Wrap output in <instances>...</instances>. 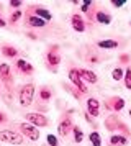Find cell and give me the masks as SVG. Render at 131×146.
Masks as SVG:
<instances>
[{
    "label": "cell",
    "mask_w": 131,
    "mask_h": 146,
    "mask_svg": "<svg viewBox=\"0 0 131 146\" xmlns=\"http://www.w3.org/2000/svg\"><path fill=\"white\" fill-rule=\"evenodd\" d=\"M46 61H48L49 67L56 72L58 71V66L61 64V56L58 54V51H48L46 53Z\"/></svg>",
    "instance_id": "4fadbf2b"
},
{
    "label": "cell",
    "mask_w": 131,
    "mask_h": 146,
    "mask_svg": "<svg viewBox=\"0 0 131 146\" xmlns=\"http://www.w3.org/2000/svg\"><path fill=\"white\" fill-rule=\"evenodd\" d=\"M123 80H124V87H126L128 90H131V67H126V69H124Z\"/></svg>",
    "instance_id": "7402d4cb"
},
{
    "label": "cell",
    "mask_w": 131,
    "mask_h": 146,
    "mask_svg": "<svg viewBox=\"0 0 131 146\" xmlns=\"http://www.w3.org/2000/svg\"><path fill=\"white\" fill-rule=\"evenodd\" d=\"M69 80H71L72 86L75 87L82 95H85V94L89 92L87 84H84V80L80 79V76H79V69L77 67H71V69H69Z\"/></svg>",
    "instance_id": "5b68a950"
},
{
    "label": "cell",
    "mask_w": 131,
    "mask_h": 146,
    "mask_svg": "<svg viewBox=\"0 0 131 146\" xmlns=\"http://www.w3.org/2000/svg\"><path fill=\"white\" fill-rule=\"evenodd\" d=\"M120 62H121V64H128V62H130L131 61V58H130V54H121V56H120Z\"/></svg>",
    "instance_id": "f1b7e54d"
},
{
    "label": "cell",
    "mask_w": 131,
    "mask_h": 146,
    "mask_svg": "<svg viewBox=\"0 0 131 146\" xmlns=\"http://www.w3.org/2000/svg\"><path fill=\"white\" fill-rule=\"evenodd\" d=\"M0 141H3V143H10V145H23V136L20 135L18 131H15V130H2L0 131Z\"/></svg>",
    "instance_id": "3957f363"
},
{
    "label": "cell",
    "mask_w": 131,
    "mask_h": 146,
    "mask_svg": "<svg viewBox=\"0 0 131 146\" xmlns=\"http://www.w3.org/2000/svg\"><path fill=\"white\" fill-rule=\"evenodd\" d=\"M128 145V138L123 135H111L108 146H126Z\"/></svg>",
    "instance_id": "2e32d148"
},
{
    "label": "cell",
    "mask_w": 131,
    "mask_h": 146,
    "mask_svg": "<svg viewBox=\"0 0 131 146\" xmlns=\"http://www.w3.org/2000/svg\"><path fill=\"white\" fill-rule=\"evenodd\" d=\"M21 5H23V2H21V0H12V2H10V7H12V8H20Z\"/></svg>",
    "instance_id": "f546056e"
},
{
    "label": "cell",
    "mask_w": 131,
    "mask_h": 146,
    "mask_svg": "<svg viewBox=\"0 0 131 146\" xmlns=\"http://www.w3.org/2000/svg\"><path fill=\"white\" fill-rule=\"evenodd\" d=\"M46 141H48V146H59V141H58V138L54 136V135H48L46 136Z\"/></svg>",
    "instance_id": "4316f807"
},
{
    "label": "cell",
    "mask_w": 131,
    "mask_h": 146,
    "mask_svg": "<svg viewBox=\"0 0 131 146\" xmlns=\"http://www.w3.org/2000/svg\"><path fill=\"white\" fill-rule=\"evenodd\" d=\"M25 118L28 123H31L33 126L36 128H43V126H48L49 125V120L46 118V115L43 113H36V112H30L25 115Z\"/></svg>",
    "instance_id": "8992f818"
},
{
    "label": "cell",
    "mask_w": 131,
    "mask_h": 146,
    "mask_svg": "<svg viewBox=\"0 0 131 146\" xmlns=\"http://www.w3.org/2000/svg\"><path fill=\"white\" fill-rule=\"evenodd\" d=\"M5 27H7V21L3 20L2 17H0V28H5Z\"/></svg>",
    "instance_id": "d590c367"
},
{
    "label": "cell",
    "mask_w": 131,
    "mask_h": 146,
    "mask_svg": "<svg viewBox=\"0 0 131 146\" xmlns=\"http://www.w3.org/2000/svg\"><path fill=\"white\" fill-rule=\"evenodd\" d=\"M51 97H52V92L49 90V89H41V90H39V99L43 100V102L51 100Z\"/></svg>",
    "instance_id": "d4e9b609"
},
{
    "label": "cell",
    "mask_w": 131,
    "mask_h": 146,
    "mask_svg": "<svg viewBox=\"0 0 131 146\" xmlns=\"http://www.w3.org/2000/svg\"><path fill=\"white\" fill-rule=\"evenodd\" d=\"M98 48H102V49H115V48H118V41L115 40H102L97 43Z\"/></svg>",
    "instance_id": "d6986e66"
},
{
    "label": "cell",
    "mask_w": 131,
    "mask_h": 146,
    "mask_svg": "<svg viewBox=\"0 0 131 146\" xmlns=\"http://www.w3.org/2000/svg\"><path fill=\"white\" fill-rule=\"evenodd\" d=\"M25 23L28 25V27H31V28H44L46 27V21L44 20L38 18L36 15L30 13V12L25 15Z\"/></svg>",
    "instance_id": "30bf717a"
},
{
    "label": "cell",
    "mask_w": 131,
    "mask_h": 146,
    "mask_svg": "<svg viewBox=\"0 0 131 146\" xmlns=\"http://www.w3.org/2000/svg\"><path fill=\"white\" fill-rule=\"evenodd\" d=\"M2 95H3V92H2V84H0V97H2Z\"/></svg>",
    "instance_id": "8d00e7d4"
},
{
    "label": "cell",
    "mask_w": 131,
    "mask_h": 146,
    "mask_svg": "<svg viewBox=\"0 0 131 146\" xmlns=\"http://www.w3.org/2000/svg\"><path fill=\"white\" fill-rule=\"evenodd\" d=\"M130 25H131V21H130Z\"/></svg>",
    "instance_id": "74e56055"
},
{
    "label": "cell",
    "mask_w": 131,
    "mask_h": 146,
    "mask_svg": "<svg viewBox=\"0 0 131 146\" xmlns=\"http://www.w3.org/2000/svg\"><path fill=\"white\" fill-rule=\"evenodd\" d=\"M79 76H80V79L84 80V84H97V74L90 71V69H79Z\"/></svg>",
    "instance_id": "8fae6325"
},
{
    "label": "cell",
    "mask_w": 131,
    "mask_h": 146,
    "mask_svg": "<svg viewBox=\"0 0 131 146\" xmlns=\"http://www.w3.org/2000/svg\"><path fill=\"white\" fill-rule=\"evenodd\" d=\"M105 108L108 110V112H120V110H123L124 108V99L121 97H110V99H107V102L103 104Z\"/></svg>",
    "instance_id": "ba28073f"
},
{
    "label": "cell",
    "mask_w": 131,
    "mask_h": 146,
    "mask_svg": "<svg viewBox=\"0 0 131 146\" xmlns=\"http://www.w3.org/2000/svg\"><path fill=\"white\" fill-rule=\"evenodd\" d=\"M72 133H74V141H75V143H82V141H84V131H82V128L79 125H74Z\"/></svg>",
    "instance_id": "ffe728a7"
},
{
    "label": "cell",
    "mask_w": 131,
    "mask_h": 146,
    "mask_svg": "<svg viewBox=\"0 0 131 146\" xmlns=\"http://www.w3.org/2000/svg\"><path fill=\"white\" fill-rule=\"evenodd\" d=\"M89 139H90L92 146H102V136H100L98 131H92L89 135Z\"/></svg>",
    "instance_id": "44dd1931"
},
{
    "label": "cell",
    "mask_w": 131,
    "mask_h": 146,
    "mask_svg": "<svg viewBox=\"0 0 131 146\" xmlns=\"http://www.w3.org/2000/svg\"><path fill=\"white\" fill-rule=\"evenodd\" d=\"M64 89H66V90H67L69 94H71L74 99H77V100H79L80 97H82V94L79 92V90H77V89H75L74 86H66V84H64Z\"/></svg>",
    "instance_id": "cb8c5ba5"
},
{
    "label": "cell",
    "mask_w": 131,
    "mask_h": 146,
    "mask_svg": "<svg viewBox=\"0 0 131 146\" xmlns=\"http://www.w3.org/2000/svg\"><path fill=\"white\" fill-rule=\"evenodd\" d=\"M84 117H85V120H87V121H89V123H90V125L97 126V125H95V121H93V117H90V115H89V113H87V112L84 113Z\"/></svg>",
    "instance_id": "1f68e13d"
},
{
    "label": "cell",
    "mask_w": 131,
    "mask_h": 146,
    "mask_svg": "<svg viewBox=\"0 0 131 146\" xmlns=\"http://www.w3.org/2000/svg\"><path fill=\"white\" fill-rule=\"evenodd\" d=\"M2 54H3L5 58H17V56H18V49L10 46V44H3V46H2Z\"/></svg>",
    "instance_id": "ac0fdd59"
},
{
    "label": "cell",
    "mask_w": 131,
    "mask_h": 146,
    "mask_svg": "<svg viewBox=\"0 0 131 146\" xmlns=\"http://www.w3.org/2000/svg\"><path fill=\"white\" fill-rule=\"evenodd\" d=\"M111 5H113V7H116V8H120V7H123V5H124V2H123V0H113V2H111Z\"/></svg>",
    "instance_id": "4dcf8cb0"
},
{
    "label": "cell",
    "mask_w": 131,
    "mask_h": 146,
    "mask_svg": "<svg viewBox=\"0 0 131 146\" xmlns=\"http://www.w3.org/2000/svg\"><path fill=\"white\" fill-rule=\"evenodd\" d=\"M95 20L98 23H102V25H110L111 23V15L110 13H105L102 10H98L97 13H95Z\"/></svg>",
    "instance_id": "e0dca14e"
},
{
    "label": "cell",
    "mask_w": 131,
    "mask_h": 146,
    "mask_svg": "<svg viewBox=\"0 0 131 146\" xmlns=\"http://www.w3.org/2000/svg\"><path fill=\"white\" fill-rule=\"evenodd\" d=\"M26 36H28L30 40H38V36H36L34 33H26Z\"/></svg>",
    "instance_id": "e575fe53"
},
{
    "label": "cell",
    "mask_w": 131,
    "mask_h": 146,
    "mask_svg": "<svg viewBox=\"0 0 131 146\" xmlns=\"http://www.w3.org/2000/svg\"><path fill=\"white\" fill-rule=\"evenodd\" d=\"M30 13H33V15H36L38 18H41V20H44L46 23L52 18V15H51V12L48 10V8H44V7H31L30 8Z\"/></svg>",
    "instance_id": "7c38bea8"
},
{
    "label": "cell",
    "mask_w": 131,
    "mask_h": 146,
    "mask_svg": "<svg viewBox=\"0 0 131 146\" xmlns=\"http://www.w3.org/2000/svg\"><path fill=\"white\" fill-rule=\"evenodd\" d=\"M87 61H89L90 64H98V61H100V59H98V56H95V54H93V56H90Z\"/></svg>",
    "instance_id": "d6a6232c"
},
{
    "label": "cell",
    "mask_w": 131,
    "mask_h": 146,
    "mask_svg": "<svg viewBox=\"0 0 131 146\" xmlns=\"http://www.w3.org/2000/svg\"><path fill=\"white\" fill-rule=\"evenodd\" d=\"M72 128H74V123H72L71 117H62V118H61V121H59V125H58L59 136L67 138V136H69V133L72 131Z\"/></svg>",
    "instance_id": "52a82bcc"
},
{
    "label": "cell",
    "mask_w": 131,
    "mask_h": 146,
    "mask_svg": "<svg viewBox=\"0 0 131 146\" xmlns=\"http://www.w3.org/2000/svg\"><path fill=\"white\" fill-rule=\"evenodd\" d=\"M5 121H7V115L0 112V123H5Z\"/></svg>",
    "instance_id": "836d02e7"
},
{
    "label": "cell",
    "mask_w": 131,
    "mask_h": 146,
    "mask_svg": "<svg viewBox=\"0 0 131 146\" xmlns=\"http://www.w3.org/2000/svg\"><path fill=\"white\" fill-rule=\"evenodd\" d=\"M34 90L36 87L34 84H25V86L20 87V92H18V102L21 107H30L33 104V97H34Z\"/></svg>",
    "instance_id": "7a4b0ae2"
},
{
    "label": "cell",
    "mask_w": 131,
    "mask_h": 146,
    "mask_svg": "<svg viewBox=\"0 0 131 146\" xmlns=\"http://www.w3.org/2000/svg\"><path fill=\"white\" fill-rule=\"evenodd\" d=\"M85 107H87V113L90 115V117H100V102H98L95 97H90V99H87V104H85Z\"/></svg>",
    "instance_id": "9c48e42d"
},
{
    "label": "cell",
    "mask_w": 131,
    "mask_h": 146,
    "mask_svg": "<svg viewBox=\"0 0 131 146\" xmlns=\"http://www.w3.org/2000/svg\"><path fill=\"white\" fill-rule=\"evenodd\" d=\"M105 128H107L108 131L118 130V131H121V135L126 136V138L131 136V130L128 128V125H126L124 121H121V118H120L118 115H110L108 118H105Z\"/></svg>",
    "instance_id": "6da1fadb"
},
{
    "label": "cell",
    "mask_w": 131,
    "mask_h": 146,
    "mask_svg": "<svg viewBox=\"0 0 131 146\" xmlns=\"http://www.w3.org/2000/svg\"><path fill=\"white\" fill-rule=\"evenodd\" d=\"M18 130H20V135L21 136H26V138H30L31 141H38L39 136H41V133H39V128L36 126H33L31 123H18Z\"/></svg>",
    "instance_id": "277c9868"
},
{
    "label": "cell",
    "mask_w": 131,
    "mask_h": 146,
    "mask_svg": "<svg viewBox=\"0 0 131 146\" xmlns=\"http://www.w3.org/2000/svg\"><path fill=\"white\" fill-rule=\"evenodd\" d=\"M71 23H72V28L75 31H79V33H84L85 31V20L82 18V15L74 13L71 17Z\"/></svg>",
    "instance_id": "5bb4252c"
},
{
    "label": "cell",
    "mask_w": 131,
    "mask_h": 146,
    "mask_svg": "<svg viewBox=\"0 0 131 146\" xmlns=\"http://www.w3.org/2000/svg\"><path fill=\"white\" fill-rule=\"evenodd\" d=\"M20 18H21V10H15V12L10 13V17H8V23H17Z\"/></svg>",
    "instance_id": "484cf974"
},
{
    "label": "cell",
    "mask_w": 131,
    "mask_h": 146,
    "mask_svg": "<svg viewBox=\"0 0 131 146\" xmlns=\"http://www.w3.org/2000/svg\"><path fill=\"white\" fill-rule=\"evenodd\" d=\"M17 71L18 72H21V74H26V76H31L33 72H34V69H33V66L28 62L26 59H18L17 62Z\"/></svg>",
    "instance_id": "9a60e30c"
},
{
    "label": "cell",
    "mask_w": 131,
    "mask_h": 146,
    "mask_svg": "<svg viewBox=\"0 0 131 146\" xmlns=\"http://www.w3.org/2000/svg\"><path fill=\"white\" fill-rule=\"evenodd\" d=\"M90 7H92L90 2H82V3H80V12H82V13H89V12H90Z\"/></svg>",
    "instance_id": "83f0119b"
},
{
    "label": "cell",
    "mask_w": 131,
    "mask_h": 146,
    "mask_svg": "<svg viewBox=\"0 0 131 146\" xmlns=\"http://www.w3.org/2000/svg\"><path fill=\"white\" fill-rule=\"evenodd\" d=\"M124 76V71L121 69V67H115L113 71H111V79L113 80H121Z\"/></svg>",
    "instance_id": "603a6c76"
}]
</instances>
